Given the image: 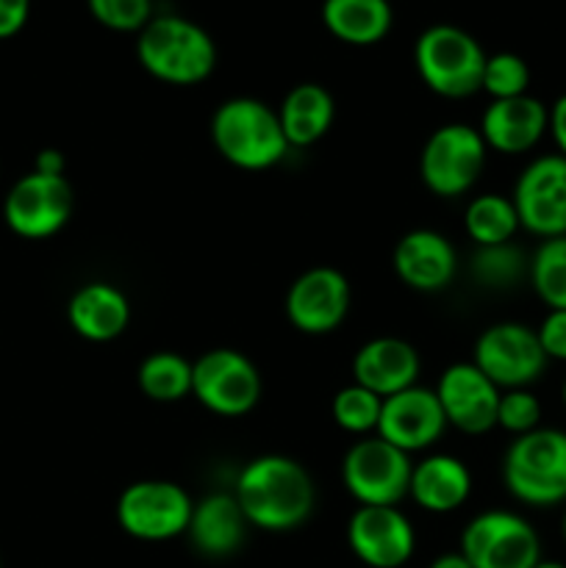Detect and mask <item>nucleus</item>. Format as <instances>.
Returning a JSON list of instances; mask_svg holds the SVG:
<instances>
[{
    "instance_id": "b1692460",
    "label": "nucleus",
    "mask_w": 566,
    "mask_h": 568,
    "mask_svg": "<svg viewBox=\"0 0 566 568\" xmlns=\"http://www.w3.org/2000/svg\"><path fill=\"white\" fill-rule=\"evenodd\" d=\"M333 114H336V105H333L331 92L320 83H297L283 98L281 111H277L289 148H309L320 142L331 131Z\"/></svg>"
},
{
    "instance_id": "ea45409f",
    "label": "nucleus",
    "mask_w": 566,
    "mask_h": 568,
    "mask_svg": "<svg viewBox=\"0 0 566 568\" xmlns=\"http://www.w3.org/2000/svg\"><path fill=\"white\" fill-rule=\"evenodd\" d=\"M560 532H564V544H566V514H564V521H560Z\"/></svg>"
},
{
    "instance_id": "f3484780",
    "label": "nucleus",
    "mask_w": 566,
    "mask_h": 568,
    "mask_svg": "<svg viewBox=\"0 0 566 568\" xmlns=\"http://www.w3.org/2000/svg\"><path fill=\"white\" fill-rule=\"evenodd\" d=\"M444 427H447V419H444L436 392L411 386L383 399L375 433L403 453H416L438 442Z\"/></svg>"
},
{
    "instance_id": "c9c22d12",
    "label": "nucleus",
    "mask_w": 566,
    "mask_h": 568,
    "mask_svg": "<svg viewBox=\"0 0 566 568\" xmlns=\"http://www.w3.org/2000/svg\"><path fill=\"white\" fill-rule=\"evenodd\" d=\"M547 131L553 133L555 148H558L560 155L566 159V94H560V98L553 103V109H549Z\"/></svg>"
},
{
    "instance_id": "9b49d317",
    "label": "nucleus",
    "mask_w": 566,
    "mask_h": 568,
    "mask_svg": "<svg viewBox=\"0 0 566 568\" xmlns=\"http://www.w3.org/2000/svg\"><path fill=\"white\" fill-rule=\"evenodd\" d=\"M472 364L497 388H525L542 377L547 366L542 344L533 327L519 322H499L486 327L475 342Z\"/></svg>"
},
{
    "instance_id": "6ab92c4d",
    "label": "nucleus",
    "mask_w": 566,
    "mask_h": 568,
    "mask_svg": "<svg viewBox=\"0 0 566 568\" xmlns=\"http://www.w3.org/2000/svg\"><path fill=\"white\" fill-rule=\"evenodd\" d=\"M394 272H397L400 281L405 283L414 292H442L449 286V281L455 277V250L442 233L420 231L405 233L397 242L392 255Z\"/></svg>"
},
{
    "instance_id": "6e6552de",
    "label": "nucleus",
    "mask_w": 566,
    "mask_h": 568,
    "mask_svg": "<svg viewBox=\"0 0 566 568\" xmlns=\"http://www.w3.org/2000/svg\"><path fill=\"white\" fill-rule=\"evenodd\" d=\"M486 142L469 125H442L431 133L420 159L425 186L438 197H458L469 192L486 166Z\"/></svg>"
},
{
    "instance_id": "a878e982",
    "label": "nucleus",
    "mask_w": 566,
    "mask_h": 568,
    "mask_svg": "<svg viewBox=\"0 0 566 568\" xmlns=\"http://www.w3.org/2000/svg\"><path fill=\"white\" fill-rule=\"evenodd\" d=\"M464 225L477 247H494V244L511 242L519 227V216H516L514 200L503 194H481L466 205Z\"/></svg>"
},
{
    "instance_id": "393cba45",
    "label": "nucleus",
    "mask_w": 566,
    "mask_h": 568,
    "mask_svg": "<svg viewBox=\"0 0 566 568\" xmlns=\"http://www.w3.org/2000/svg\"><path fill=\"white\" fill-rule=\"evenodd\" d=\"M322 22L336 39L347 44L381 42L392 28V6L388 0H325Z\"/></svg>"
},
{
    "instance_id": "a211bd4d",
    "label": "nucleus",
    "mask_w": 566,
    "mask_h": 568,
    "mask_svg": "<svg viewBox=\"0 0 566 568\" xmlns=\"http://www.w3.org/2000/svg\"><path fill=\"white\" fill-rule=\"evenodd\" d=\"M549 125V109L542 100L522 98L494 100L481 120V136L486 148L505 155H519L536 148Z\"/></svg>"
},
{
    "instance_id": "5701e85b",
    "label": "nucleus",
    "mask_w": 566,
    "mask_h": 568,
    "mask_svg": "<svg viewBox=\"0 0 566 568\" xmlns=\"http://www.w3.org/2000/svg\"><path fill=\"white\" fill-rule=\"evenodd\" d=\"M469 491V469L453 455H431L411 471L408 494L427 514H453L466 503Z\"/></svg>"
},
{
    "instance_id": "cd10ccee",
    "label": "nucleus",
    "mask_w": 566,
    "mask_h": 568,
    "mask_svg": "<svg viewBox=\"0 0 566 568\" xmlns=\"http://www.w3.org/2000/svg\"><path fill=\"white\" fill-rule=\"evenodd\" d=\"M533 292L549 311H566V236L544 239L527 266Z\"/></svg>"
},
{
    "instance_id": "72a5a7b5",
    "label": "nucleus",
    "mask_w": 566,
    "mask_h": 568,
    "mask_svg": "<svg viewBox=\"0 0 566 568\" xmlns=\"http://www.w3.org/2000/svg\"><path fill=\"white\" fill-rule=\"evenodd\" d=\"M536 336L547 361H566V311H549L538 325Z\"/></svg>"
},
{
    "instance_id": "c756f323",
    "label": "nucleus",
    "mask_w": 566,
    "mask_h": 568,
    "mask_svg": "<svg viewBox=\"0 0 566 568\" xmlns=\"http://www.w3.org/2000/svg\"><path fill=\"white\" fill-rule=\"evenodd\" d=\"M530 264H525L522 253L511 244H494V247H481L477 255L472 258V272L481 283H486L488 288H508L525 275V270Z\"/></svg>"
},
{
    "instance_id": "423d86ee",
    "label": "nucleus",
    "mask_w": 566,
    "mask_h": 568,
    "mask_svg": "<svg viewBox=\"0 0 566 568\" xmlns=\"http://www.w3.org/2000/svg\"><path fill=\"white\" fill-rule=\"evenodd\" d=\"M408 453L381 436L353 444L342 460V483L358 505L394 508L411 488Z\"/></svg>"
},
{
    "instance_id": "bb28decb",
    "label": "nucleus",
    "mask_w": 566,
    "mask_h": 568,
    "mask_svg": "<svg viewBox=\"0 0 566 568\" xmlns=\"http://www.w3.org/2000/svg\"><path fill=\"white\" fill-rule=\"evenodd\" d=\"M139 388L153 403H178L192 394V364L178 353H153L139 366Z\"/></svg>"
},
{
    "instance_id": "aec40b11",
    "label": "nucleus",
    "mask_w": 566,
    "mask_h": 568,
    "mask_svg": "<svg viewBox=\"0 0 566 568\" xmlns=\"http://www.w3.org/2000/svg\"><path fill=\"white\" fill-rule=\"evenodd\" d=\"M355 383L381 399L405 392L420 377V353L403 338L381 336L366 342L353 358Z\"/></svg>"
},
{
    "instance_id": "20e7f679",
    "label": "nucleus",
    "mask_w": 566,
    "mask_h": 568,
    "mask_svg": "<svg viewBox=\"0 0 566 568\" xmlns=\"http://www.w3.org/2000/svg\"><path fill=\"white\" fill-rule=\"evenodd\" d=\"M503 480L519 503L533 508L566 503V433L536 427L516 436L503 458Z\"/></svg>"
},
{
    "instance_id": "f704fd0d",
    "label": "nucleus",
    "mask_w": 566,
    "mask_h": 568,
    "mask_svg": "<svg viewBox=\"0 0 566 568\" xmlns=\"http://www.w3.org/2000/svg\"><path fill=\"white\" fill-rule=\"evenodd\" d=\"M31 14V0H0V39H11L22 31Z\"/></svg>"
},
{
    "instance_id": "58836bf2",
    "label": "nucleus",
    "mask_w": 566,
    "mask_h": 568,
    "mask_svg": "<svg viewBox=\"0 0 566 568\" xmlns=\"http://www.w3.org/2000/svg\"><path fill=\"white\" fill-rule=\"evenodd\" d=\"M536 568H566L564 564H555V560H538Z\"/></svg>"
},
{
    "instance_id": "4468645a",
    "label": "nucleus",
    "mask_w": 566,
    "mask_h": 568,
    "mask_svg": "<svg viewBox=\"0 0 566 568\" xmlns=\"http://www.w3.org/2000/svg\"><path fill=\"white\" fill-rule=\"evenodd\" d=\"M350 311V281L333 266H314L289 286L286 316L305 336L333 333Z\"/></svg>"
},
{
    "instance_id": "1a4fd4ad",
    "label": "nucleus",
    "mask_w": 566,
    "mask_h": 568,
    "mask_svg": "<svg viewBox=\"0 0 566 568\" xmlns=\"http://www.w3.org/2000/svg\"><path fill=\"white\" fill-rule=\"evenodd\" d=\"M192 510V499L175 483L139 480L120 494L117 521L139 541H170L189 530Z\"/></svg>"
},
{
    "instance_id": "a19ab883",
    "label": "nucleus",
    "mask_w": 566,
    "mask_h": 568,
    "mask_svg": "<svg viewBox=\"0 0 566 568\" xmlns=\"http://www.w3.org/2000/svg\"><path fill=\"white\" fill-rule=\"evenodd\" d=\"M560 399H564V405H566V381H564V388H560Z\"/></svg>"
},
{
    "instance_id": "ddd939ff",
    "label": "nucleus",
    "mask_w": 566,
    "mask_h": 568,
    "mask_svg": "<svg viewBox=\"0 0 566 568\" xmlns=\"http://www.w3.org/2000/svg\"><path fill=\"white\" fill-rule=\"evenodd\" d=\"M514 209L519 227L533 236H566V159L542 155L522 170L514 186Z\"/></svg>"
},
{
    "instance_id": "dca6fc26",
    "label": "nucleus",
    "mask_w": 566,
    "mask_h": 568,
    "mask_svg": "<svg viewBox=\"0 0 566 568\" xmlns=\"http://www.w3.org/2000/svg\"><path fill=\"white\" fill-rule=\"evenodd\" d=\"M447 425L481 436L497 425L499 388L475 364H453L444 369L436 388Z\"/></svg>"
},
{
    "instance_id": "2f4dec72",
    "label": "nucleus",
    "mask_w": 566,
    "mask_h": 568,
    "mask_svg": "<svg viewBox=\"0 0 566 568\" xmlns=\"http://www.w3.org/2000/svg\"><path fill=\"white\" fill-rule=\"evenodd\" d=\"M100 26L111 31H142L153 20V0H87Z\"/></svg>"
},
{
    "instance_id": "0eeeda50",
    "label": "nucleus",
    "mask_w": 566,
    "mask_h": 568,
    "mask_svg": "<svg viewBox=\"0 0 566 568\" xmlns=\"http://www.w3.org/2000/svg\"><path fill=\"white\" fill-rule=\"evenodd\" d=\"M461 555L472 568H536L542 560V541L522 516L486 510L466 525Z\"/></svg>"
},
{
    "instance_id": "39448f33",
    "label": "nucleus",
    "mask_w": 566,
    "mask_h": 568,
    "mask_svg": "<svg viewBox=\"0 0 566 568\" xmlns=\"http://www.w3.org/2000/svg\"><path fill=\"white\" fill-rule=\"evenodd\" d=\"M483 48L472 33L458 26H431L416 39V72L431 92L442 98H469L483 89L486 70Z\"/></svg>"
},
{
    "instance_id": "f8f14e48",
    "label": "nucleus",
    "mask_w": 566,
    "mask_h": 568,
    "mask_svg": "<svg viewBox=\"0 0 566 568\" xmlns=\"http://www.w3.org/2000/svg\"><path fill=\"white\" fill-rule=\"evenodd\" d=\"M72 214V189L64 175L28 172L11 186L3 220L22 239H48L67 225Z\"/></svg>"
},
{
    "instance_id": "412c9836",
    "label": "nucleus",
    "mask_w": 566,
    "mask_h": 568,
    "mask_svg": "<svg viewBox=\"0 0 566 568\" xmlns=\"http://www.w3.org/2000/svg\"><path fill=\"white\" fill-rule=\"evenodd\" d=\"M70 327L87 342H114L131 322V303L111 283H87L67 305Z\"/></svg>"
},
{
    "instance_id": "f03ea898",
    "label": "nucleus",
    "mask_w": 566,
    "mask_h": 568,
    "mask_svg": "<svg viewBox=\"0 0 566 568\" xmlns=\"http://www.w3.org/2000/svg\"><path fill=\"white\" fill-rule=\"evenodd\" d=\"M139 64L172 87L205 81L216 67V44L198 22L178 14L153 17L139 31Z\"/></svg>"
},
{
    "instance_id": "f257e3e1",
    "label": "nucleus",
    "mask_w": 566,
    "mask_h": 568,
    "mask_svg": "<svg viewBox=\"0 0 566 568\" xmlns=\"http://www.w3.org/2000/svg\"><path fill=\"white\" fill-rule=\"evenodd\" d=\"M233 497L247 525L286 532L303 525L314 510V483L297 460L261 455L242 469Z\"/></svg>"
},
{
    "instance_id": "2eb2a0df",
    "label": "nucleus",
    "mask_w": 566,
    "mask_h": 568,
    "mask_svg": "<svg viewBox=\"0 0 566 568\" xmlns=\"http://www.w3.org/2000/svg\"><path fill=\"white\" fill-rule=\"evenodd\" d=\"M347 544L370 568H400L414 555L416 536L397 508L361 505L347 521Z\"/></svg>"
},
{
    "instance_id": "c85d7f7f",
    "label": "nucleus",
    "mask_w": 566,
    "mask_h": 568,
    "mask_svg": "<svg viewBox=\"0 0 566 568\" xmlns=\"http://www.w3.org/2000/svg\"><path fill=\"white\" fill-rule=\"evenodd\" d=\"M381 408L383 399L377 394H372L370 388L358 386H344L342 392L333 397V419L342 430L355 433V436H364V433L377 430V422H381Z\"/></svg>"
},
{
    "instance_id": "4be33fe9",
    "label": "nucleus",
    "mask_w": 566,
    "mask_h": 568,
    "mask_svg": "<svg viewBox=\"0 0 566 568\" xmlns=\"http://www.w3.org/2000/svg\"><path fill=\"white\" fill-rule=\"evenodd\" d=\"M244 527H247V519H244L236 497L211 494L194 505L186 536L192 538L198 552L209 555V558H228L242 547Z\"/></svg>"
},
{
    "instance_id": "4c0bfd02",
    "label": "nucleus",
    "mask_w": 566,
    "mask_h": 568,
    "mask_svg": "<svg viewBox=\"0 0 566 568\" xmlns=\"http://www.w3.org/2000/svg\"><path fill=\"white\" fill-rule=\"evenodd\" d=\"M431 568H472V564L461 552H449V555H442V558L433 560Z\"/></svg>"
},
{
    "instance_id": "9d476101",
    "label": "nucleus",
    "mask_w": 566,
    "mask_h": 568,
    "mask_svg": "<svg viewBox=\"0 0 566 568\" xmlns=\"http://www.w3.org/2000/svg\"><path fill=\"white\" fill-rule=\"evenodd\" d=\"M192 394L216 416H244L259 405L261 375L239 349H209L192 364Z\"/></svg>"
},
{
    "instance_id": "7ed1b4c3",
    "label": "nucleus",
    "mask_w": 566,
    "mask_h": 568,
    "mask_svg": "<svg viewBox=\"0 0 566 568\" xmlns=\"http://www.w3.org/2000/svg\"><path fill=\"white\" fill-rule=\"evenodd\" d=\"M211 139L239 170H270L289 153L277 111L255 98L225 100L211 116Z\"/></svg>"
},
{
    "instance_id": "7c9ffc66",
    "label": "nucleus",
    "mask_w": 566,
    "mask_h": 568,
    "mask_svg": "<svg viewBox=\"0 0 566 568\" xmlns=\"http://www.w3.org/2000/svg\"><path fill=\"white\" fill-rule=\"evenodd\" d=\"M530 87V67L522 55L516 53H494L486 59V70H483V89L492 94L494 100L522 98Z\"/></svg>"
},
{
    "instance_id": "e433bc0d",
    "label": "nucleus",
    "mask_w": 566,
    "mask_h": 568,
    "mask_svg": "<svg viewBox=\"0 0 566 568\" xmlns=\"http://www.w3.org/2000/svg\"><path fill=\"white\" fill-rule=\"evenodd\" d=\"M33 172H42V175H64V155L59 150H42L33 161Z\"/></svg>"
},
{
    "instance_id": "473e14b6",
    "label": "nucleus",
    "mask_w": 566,
    "mask_h": 568,
    "mask_svg": "<svg viewBox=\"0 0 566 568\" xmlns=\"http://www.w3.org/2000/svg\"><path fill=\"white\" fill-rule=\"evenodd\" d=\"M538 422H542V405L527 388H511V392L499 394L497 425L503 430L525 436V433L536 430Z\"/></svg>"
}]
</instances>
